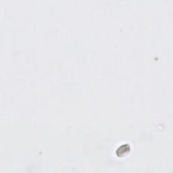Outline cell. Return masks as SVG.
<instances>
[{"label":"cell","mask_w":173,"mask_h":173,"mask_svg":"<svg viewBox=\"0 0 173 173\" xmlns=\"http://www.w3.org/2000/svg\"><path fill=\"white\" fill-rule=\"evenodd\" d=\"M130 152V147L129 145H121L117 149L116 152L118 153V156L119 157L125 156Z\"/></svg>","instance_id":"obj_1"}]
</instances>
